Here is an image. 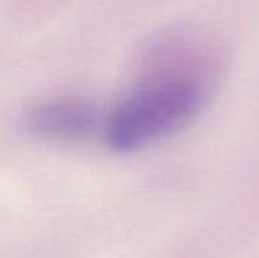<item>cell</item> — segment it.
Here are the masks:
<instances>
[{
	"instance_id": "obj_1",
	"label": "cell",
	"mask_w": 259,
	"mask_h": 258,
	"mask_svg": "<svg viewBox=\"0 0 259 258\" xmlns=\"http://www.w3.org/2000/svg\"><path fill=\"white\" fill-rule=\"evenodd\" d=\"M206 97V78L194 65L152 72L109 115L106 141L116 152L141 151L187 128Z\"/></svg>"
},
{
	"instance_id": "obj_2",
	"label": "cell",
	"mask_w": 259,
	"mask_h": 258,
	"mask_svg": "<svg viewBox=\"0 0 259 258\" xmlns=\"http://www.w3.org/2000/svg\"><path fill=\"white\" fill-rule=\"evenodd\" d=\"M25 126L45 140H83L94 133L97 114L89 103L78 99H55L32 106Z\"/></svg>"
}]
</instances>
